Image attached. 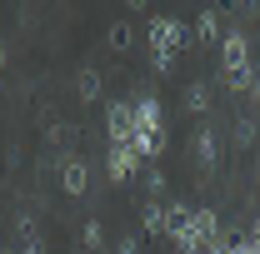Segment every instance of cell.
Listing matches in <instances>:
<instances>
[{
    "label": "cell",
    "instance_id": "cell-1",
    "mask_svg": "<svg viewBox=\"0 0 260 254\" xmlns=\"http://www.w3.org/2000/svg\"><path fill=\"white\" fill-rule=\"evenodd\" d=\"M175 45H185V25H180V20H170V15L150 20V65H155V70H170Z\"/></svg>",
    "mask_w": 260,
    "mask_h": 254
},
{
    "label": "cell",
    "instance_id": "cell-2",
    "mask_svg": "<svg viewBox=\"0 0 260 254\" xmlns=\"http://www.w3.org/2000/svg\"><path fill=\"white\" fill-rule=\"evenodd\" d=\"M220 50H225V80L235 85V90H245V85H250V55H245V40H240V35H225Z\"/></svg>",
    "mask_w": 260,
    "mask_h": 254
},
{
    "label": "cell",
    "instance_id": "cell-3",
    "mask_svg": "<svg viewBox=\"0 0 260 254\" xmlns=\"http://www.w3.org/2000/svg\"><path fill=\"white\" fill-rule=\"evenodd\" d=\"M60 190L65 194H85V190H90V164H85L80 155H70L60 164Z\"/></svg>",
    "mask_w": 260,
    "mask_h": 254
},
{
    "label": "cell",
    "instance_id": "cell-4",
    "mask_svg": "<svg viewBox=\"0 0 260 254\" xmlns=\"http://www.w3.org/2000/svg\"><path fill=\"white\" fill-rule=\"evenodd\" d=\"M135 164H140V155H135L130 145H115V150H110V180H130Z\"/></svg>",
    "mask_w": 260,
    "mask_h": 254
},
{
    "label": "cell",
    "instance_id": "cell-5",
    "mask_svg": "<svg viewBox=\"0 0 260 254\" xmlns=\"http://www.w3.org/2000/svg\"><path fill=\"white\" fill-rule=\"evenodd\" d=\"M195 159H200V170H210V164H215V130H210V125L195 130Z\"/></svg>",
    "mask_w": 260,
    "mask_h": 254
},
{
    "label": "cell",
    "instance_id": "cell-6",
    "mask_svg": "<svg viewBox=\"0 0 260 254\" xmlns=\"http://www.w3.org/2000/svg\"><path fill=\"white\" fill-rule=\"evenodd\" d=\"M220 15H215V10H205V15H200V20H195V35H200V40H220Z\"/></svg>",
    "mask_w": 260,
    "mask_h": 254
},
{
    "label": "cell",
    "instance_id": "cell-7",
    "mask_svg": "<svg viewBox=\"0 0 260 254\" xmlns=\"http://www.w3.org/2000/svg\"><path fill=\"white\" fill-rule=\"evenodd\" d=\"M145 229L150 234H165V204H145Z\"/></svg>",
    "mask_w": 260,
    "mask_h": 254
},
{
    "label": "cell",
    "instance_id": "cell-8",
    "mask_svg": "<svg viewBox=\"0 0 260 254\" xmlns=\"http://www.w3.org/2000/svg\"><path fill=\"white\" fill-rule=\"evenodd\" d=\"M185 105H190L195 115H205V105H210V90H205V85H190V95H185Z\"/></svg>",
    "mask_w": 260,
    "mask_h": 254
},
{
    "label": "cell",
    "instance_id": "cell-9",
    "mask_svg": "<svg viewBox=\"0 0 260 254\" xmlns=\"http://www.w3.org/2000/svg\"><path fill=\"white\" fill-rule=\"evenodd\" d=\"M20 254H45V244H40V234H35L30 224L20 229Z\"/></svg>",
    "mask_w": 260,
    "mask_h": 254
},
{
    "label": "cell",
    "instance_id": "cell-10",
    "mask_svg": "<svg viewBox=\"0 0 260 254\" xmlns=\"http://www.w3.org/2000/svg\"><path fill=\"white\" fill-rule=\"evenodd\" d=\"M80 244H85V249H100V220H90V224H85V234H80Z\"/></svg>",
    "mask_w": 260,
    "mask_h": 254
},
{
    "label": "cell",
    "instance_id": "cell-11",
    "mask_svg": "<svg viewBox=\"0 0 260 254\" xmlns=\"http://www.w3.org/2000/svg\"><path fill=\"white\" fill-rule=\"evenodd\" d=\"M80 95H85V100H95V95H100V85H95V75H90V70L80 75Z\"/></svg>",
    "mask_w": 260,
    "mask_h": 254
},
{
    "label": "cell",
    "instance_id": "cell-12",
    "mask_svg": "<svg viewBox=\"0 0 260 254\" xmlns=\"http://www.w3.org/2000/svg\"><path fill=\"white\" fill-rule=\"evenodd\" d=\"M110 45L125 50V45H130V25H115V30H110Z\"/></svg>",
    "mask_w": 260,
    "mask_h": 254
},
{
    "label": "cell",
    "instance_id": "cell-13",
    "mask_svg": "<svg viewBox=\"0 0 260 254\" xmlns=\"http://www.w3.org/2000/svg\"><path fill=\"white\" fill-rule=\"evenodd\" d=\"M230 5H240V10H255V0H230Z\"/></svg>",
    "mask_w": 260,
    "mask_h": 254
},
{
    "label": "cell",
    "instance_id": "cell-14",
    "mask_svg": "<svg viewBox=\"0 0 260 254\" xmlns=\"http://www.w3.org/2000/svg\"><path fill=\"white\" fill-rule=\"evenodd\" d=\"M125 5H130V10H140V5H145V0H125Z\"/></svg>",
    "mask_w": 260,
    "mask_h": 254
},
{
    "label": "cell",
    "instance_id": "cell-15",
    "mask_svg": "<svg viewBox=\"0 0 260 254\" xmlns=\"http://www.w3.org/2000/svg\"><path fill=\"white\" fill-rule=\"evenodd\" d=\"M0 70H5V45H0Z\"/></svg>",
    "mask_w": 260,
    "mask_h": 254
},
{
    "label": "cell",
    "instance_id": "cell-16",
    "mask_svg": "<svg viewBox=\"0 0 260 254\" xmlns=\"http://www.w3.org/2000/svg\"><path fill=\"white\" fill-rule=\"evenodd\" d=\"M255 100H260V80H255Z\"/></svg>",
    "mask_w": 260,
    "mask_h": 254
},
{
    "label": "cell",
    "instance_id": "cell-17",
    "mask_svg": "<svg viewBox=\"0 0 260 254\" xmlns=\"http://www.w3.org/2000/svg\"><path fill=\"white\" fill-rule=\"evenodd\" d=\"M5 254H10V249H5Z\"/></svg>",
    "mask_w": 260,
    "mask_h": 254
}]
</instances>
